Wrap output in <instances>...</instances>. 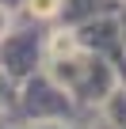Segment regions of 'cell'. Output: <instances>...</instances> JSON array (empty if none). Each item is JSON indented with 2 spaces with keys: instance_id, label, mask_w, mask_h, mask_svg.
I'll use <instances>...</instances> for the list:
<instances>
[{
  "instance_id": "6da1fadb",
  "label": "cell",
  "mask_w": 126,
  "mask_h": 129,
  "mask_svg": "<svg viewBox=\"0 0 126 129\" xmlns=\"http://www.w3.org/2000/svg\"><path fill=\"white\" fill-rule=\"evenodd\" d=\"M31 12H38V15H53V12H57V0H31Z\"/></svg>"
}]
</instances>
